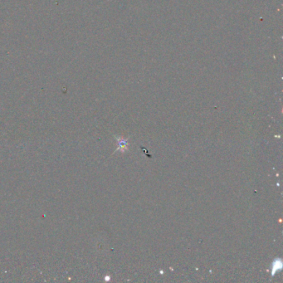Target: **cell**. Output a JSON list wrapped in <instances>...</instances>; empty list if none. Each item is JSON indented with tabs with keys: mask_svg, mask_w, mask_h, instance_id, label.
Masks as SVG:
<instances>
[{
	"mask_svg": "<svg viewBox=\"0 0 283 283\" xmlns=\"http://www.w3.org/2000/svg\"><path fill=\"white\" fill-rule=\"evenodd\" d=\"M282 267V262L281 260H276V261L273 262L272 265V275L275 274V272L277 271H280Z\"/></svg>",
	"mask_w": 283,
	"mask_h": 283,
	"instance_id": "1",
	"label": "cell"
},
{
	"mask_svg": "<svg viewBox=\"0 0 283 283\" xmlns=\"http://www.w3.org/2000/svg\"><path fill=\"white\" fill-rule=\"evenodd\" d=\"M118 150H121V151H125L127 149V140L124 139H118Z\"/></svg>",
	"mask_w": 283,
	"mask_h": 283,
	"instance_id": "2",
	"label": "cell"
}]
</instances>
